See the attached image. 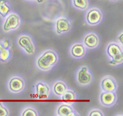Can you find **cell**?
Instances as JSON below:
<instances>
[{
	"label": "cell",
	"mask_w": 123,
	"mask_h": 116,
	"mask_svg": "<svg viewBox=\"0 0 123 116\" xmlns=\"http://www.w3.org/2000/svg\"><path fill=\"white\" fill-rule=\"evenodd\" d=\"M21 25V18L17 12L12 11L3 19L2 23V29L4 33L15 31L20 28Z\"/></svg>",
	"instance_id": "cell-2"
},
{
	"label": "cell",
	"mask_w": 123,
	"mask_h": 116,
	"mask_svg": "<svg viewBox=\"0 0 123 116\" xmlns=\"http://www.w3.org/2000/svg\"><path fill=\"white\" fill-rule=\"evenodd\" d=\"M57 116H79V114L76 111L71 104L61 103L56 108Z\"/></svg>",
	"instance_id": "cell-13"
},
{
	"label": "cell",
	"mask_w": 123,
	"mask_h": 116,
	"mask_svg": "<svg viewBox=\"0 0 123 116\" xmlns=\"http://www.w3.org/2000/svg\"><path fill=\"white\" fill-rule=\"evenodd\" d=\"M85 11V22L90 26L98 25L104 20V12L98 7H89Z\"/></svg>",
	"instance_id": "cell-5"
},
{
	"label": "cell",
	"mask_w": 123,
	"mask_h": 116,
	"mask_svg": "<svg viewBox=\"0 0 123 116\" xmlns=\"http://www.w3.org/2000/svg\"><path fill=\"white\" fill-rule=\"evenodd\" d=\"M26 1H35L37 3H42L43 2V0H26Z\"/></svg>",
	"instance_id": "cell-26"
},
{
	"label": "cell",
	"mask_w": 123,
	"mask_h": 116,
	"mask_svg": "<svg viewBox=\"0 0 123 116\" xmlns=\"http://www.w3.org/2000/svg\"><path fill=\"white\" fill-rule=\"evenodd\" d=\"M122 62H123V53H120L117 55V56H115L112 59H110L108 63L111 66H119V65H122Z\"/></svg>",
	"instance_id": "cell-21"
},
{
	"label": "cell",
	"mask_w": 123,
	"mask_h": 116,
	"mask_svg": "<svg viewBox=\"0 0 123 116\" xmlns=\"http://www.w3.org/2000/svg\"><path fill=\"white\" fill-rule=\"evenodd\" d=\"M60 98L62 101H63L64 103L72 104L73 102H75L77 100V95L74 90L67 88L64 92V93L61 96Z\"/></svg>",
	"instance_id": "cell-16"
},
{
	"label": "cell",
	"mask_w": 123,
	"mask_h": 116,
	"mask_svg": "<svg viewBox=\"0 0 123 116\" xmlns=\"http://www.w3.org/2000/svg\"><path fill=\"white\" fill-rule=\"evenodd\" d=\"M88 116H104V113L99 109H92L87 114Z\"/></svg>",
	"instance_id": "cell-23"
},
{
	"label": "cell",
	"mask_w": 123,
	"mask_h": 116,
	"mask_svg": "<svg viewBox=\"0 0 123 116\" xmlns=\"http://www.w3.org/2000/svg\"><path fill=\"white\" fill-rule=\"evenodd\" d=\"M12 58V51L11 48H3L0 49V62L7 63L10 61Z\"/></svg>",
	"instance_id": "cell-19"
},
{
	"label": "cell",
	"mask_w": 123,
	"mask_h": 116,
	"mask_svg": "<svg viewBox=\"0 0 123 116\" xmlns=\"http://www.w3.org/2000/svg\"><path fill=\"white\" fill-rule=\"evenodd\" d=\"M12 11V7L9 0H0V17L4 19Z\"/></svg>",
	"instance_id": "cell-17"
},
{
	"label": "cell",
	"mask_w": 123,
	"mask_h": 116,
	"mask_svg": "<svg viewBox=\"0 0 123 116\" xmlns=\"http://www.w3.org/2000/svg\"><path fill=\"white\" fill-rule=\"evenodd\" d=\"M59 61L58 55L54 50L48 49L39 54L35 60V66L39 70L48 72L57 65Z\"/></svg>",
	"instance_id": "cell-1"
},
{
	"label": "cell",
	"mask_w": 123,
	"mask_h": 116,
	"mask_svg": "<svg viewBox=\"0 0 123 116\" xmlns=\"http://www.w3.org/2000/svg\"><path fill=\"white\" fill-rule=\"evenodd\" d=\"M71 5L74 8L80 11H86L90 7L89 0H71Z\"/></svg>",
	"instance_id": "cell-18"
},
{
	"label": "cell",
	"mask_w": 123,
	"mask_h": 116,
	"mask_svg": "<svg viewBox=\"0 0 123 116\" xmlns=\"http://www.w3.org/2000/svg\"><path fill=\"white\" fill-rule=\"evenodd\" d=\"M75 78L77 84L80 87H88L94 81V76L87 66H82L77 70Z\"/></svg>",
	"instance_id": "cell-4"
},
{
	"label": "cell",
	"mask_w": 123,
	"mask_h": 116,
	"mask_svg": "<svg viewBox=\"0 0 123 116\" xmlns=\"http://www.w3.org/2000/svg\"><path fill=\"white\" fill-rule=\"evenodd\" d=\"M72 29V23L66 17H60L54 21V31L57 35L67 34Z\"/></svg>",
	"instance_id": "cell-8"
},
{
	"label": "cell",
	"mask_w": 123,
	"mask_h": 116,
	"mask_svg": "<svg viewBox=\"0 0 123 116\" xmlns=\"http://www.w3.org/2000/svg\"><path fill=\"white\" fill-rule=\"evenodd\" d=\"M123 46L120 45L117 42H111L107 45L106 48V53L110 59L114 57L115 56L123 53Z\"/></svg>",
	"instance_id": "cell-15"
},
{
	"label": "cell",
	"mask_w": 123,
	"mask_h": 116,
	"mask_svg": "<svg viewBox=\"0 0 123 116\" xmlns=\"http://www.w3.org/2000/svg\"><path fill=\"white\" fill-rule=\"evenodd\" d=\"M117 43H118L120 45L123 46V32H121L118 34L117 38Z\"/></svg>",
	"instance_id": "cell-25"
},
{
	"label": "cell",
	"mask_w": 123,
	"mask_h": 116,
	"mask_svg": "<svg viewBox=\"0 0 123 116\" xmlns=\"http://www.w3.org/2000/svg\"><path fill=\"white\" fill-rule=\"evenodd\" d=\"M34 97L37 100H48L52 93L51 86L46 82L38 81L34 86Z\"/></svg>",
	"instance_id": "cell-6"
},
{
	"label": "cell",
	"mask_w": 123,
	"mask_h": 116,
	"mask_svg": "<svg viewBox=\"0 0 123 116\" xmlns=\"http://www.w3.org/2000/svg\"><path fill=\"white\" fill-rule=\"evenodd\" d=\"M10 111L9 109L7 108L3 102L0 101V116H9Z\"/></svg>",
	"instance_id": "cell-22"
},
{
	"label": "cell",
	"mask_w": 123,
	"mask_h": 116,
	"mask_svg": "<svg viewBox=\"0 0 123 116\" xmlns=\"http://www.w3.org/2000/svg\"><path fill=\"white\" fill-rule=\"evenodd\" d=\"M70 56L75 60H80L84 58L87 53V48L81 42H76L71 44L69 49Z\"/></svg>",
	"instance_id": "cell-12"
},
{
	"label": "cell",
	"mask_w": 123,
	"mask_h": 116,
	"mask_svg": "<svg viewBox=\"0 0 123 116\" xmlns=\"http://www.w3.org/2000/svg\"><path fill=\"white\" fill-rule=\"evenodd\" d=\"M110 1H112V2H116V1H118V0H110Z\"/></svg>",
	"instance_id": "cell-27"
},
{
	"label": "cell",
	"mask_w": 123,
	"mask_h": 116,
	"mask_svg": "<svg viewBox=\"0 0 123 116\" xmlns=\"http://www.w3.org/2000/svg\"><path fill=\"white\" fill-rule=\"evenodd\" d=\"M67 88H69L67 84L61 79L56 80L55 82H53L52 86H51L52 92L54 94V96H56L57 97L59 98L61 97V96L64 93V92L66 91Z\"/></svg>",
	"instance_id": "cell-14"
},
{
	"label": "cell",
	"mask_w": 123,
	"mask_h": 116,
	"mask_svg": "<svg viewBox=\"0 0 123 116\" xmlns=\"http://www.w3.org/2000/svg\"><path fill=\"white\" fill-rule=\"evenodd\" d=\"M2 44H3V48H11V41L9 39H5L4 40L1 41Z\"/></svg>",
	"instance_id": "cell-24"
},
{
	"label": "cell",
	"mask_w": 123,
	"mask_h": 116,
	"mask_svg": "<svg viewBox=\"0 0 123 116\" xmlns=\"http://www.w3.org/2000/svg\"><path fill=\"white\" fill-rule=\"evenodd\" d=\"M21 116H39V111L32 106H26L20 113Z\"/></svg>",
	"instance_id": "cell-20"
},
{
	"label": "cell",
	"mask_w": 123,
	"mask_h": 116,
	"mask_svg": "<svg viewBox=\"0 0 123 116\" xmlns=\"http://www.w3.org/2000/svg\"><path fill=\"white\" fill-rule=\"evenodd\" d=\"M81 43L84 44V46L87 49L93 50V49H96L99 46L100 38L96 33L89 32L83 36Z\"/></svg>",
	"instance_id": "cell-9"
},
{
	"label": "cell",
	"mask_w": 123,
	"mask_h": 116,
	"mask_svg": "<svg viewBox=\"0 0 123 116\" xmlns=\"http://www.w3.org/2000/svg\"><path fill=\"white\" fill-rule=\"evenodd\" d=\"M7 89L13 94H19L24 92L26 86L25 81L21 76L14 75L7 80Z\"/></svg>",
	"instance_id": "cell-7"
},
{
	"label": "cell",
	"mask_w": 123,
	"mask_h": 116,
	"mask_svg": "<svg viewBox=\"0 0 123 116\" xmlns=\"http://www.w3.org/2000/svg\"><path fill=\"white\" fill-rule=\"evenodd\" d=\"M117 95L116 92H102L99 94V103L101 105L107 108L112 107L117 102Z\"/></svg>",
	"instance_id": "cell-10"
},
{
	"label": "cell",
	"mask_w": 123,
	"mask_h": 116,
	"mask_svg": "<svg viewBox=\"0 0 123 116\" xmlns=\"http://www.w3.org/2000/svg\"><path fill=\"white\" fill-rule=\"evenodd\" d=\"M100 88L102 92H117L118 89V83L112 76L106 75L101 79Z\"/></svg>",
	"instance_id": "cell-11"
},
{
	"label": "cell",
	"mask_w": 123,
	"mask_h": 116,
	"mask_svg": "<svg viewBox=\"0 0 123 116\" xmlns=\"http://www.w3.org/2000/svg\"><path fill=\"white\" fill-rule=\"evenodd\" d=\"M17 44L20 48L28 56H32L35 53V44L31 35L22 34L19 35L17 39Z\"/></svg>",
	"instance_id": "cell-3"
}]
</instances>
